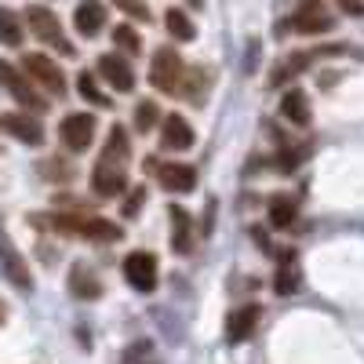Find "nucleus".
Here are the masks:
<instances>
[{
    "instance_id": "2",
    "label": "nucleus",
    "mask_w": 364,
    "mask_h": 364,
    "mask_svg": "<svg viewBox=\"0 0 364 364\" xmlns=\"http://www.w3.org/2000/svg\"><path fill=\"white\" fill-rule=\"evenodd\" d=\"M37 226H48L55 233H70V237H84V240H95V245H113L120 240V226L99 215H37Z\"/></svg>"
},
{
    "instance_id": "17",
    "label": "nucleus",
    "mask_w": 364,
    "mask_h": 364,
    "mask_svg": "<svg viewBox=\"0 0 364 364\" xmlns=\"http://www.w3.org/2000/svg\"><path fill=\"white\" fill-rule=\"evenodd\" d=\"M288 26L295 29V33H324V29H331V15L321 11L317 4H306L302 11H295L288 18Z\"/></svg>"
},
{
    "instance_id": "22",
    "label": "nucleus",
    "mask_w": 364,
    "mask_h": 364,
    "mask_svg": "<svg viewBox=\"0 0 364 364\" xmlns=\"http://www.w3.org/2000/svg\"><path fill=\"white\" fill-rule=\"evenodd\" d=\"M164 26H168V33L175 37V41H193V22L186 18V11H178V8H171L168 15H164Z\"/></svg>"
},
{
    "instance_id": "3",
    "label": "nucleus",
    "mask_w": 364,
    "mask_h": 364,
    "mask_svg": "<svg viewBox=\"0 0 364 364\" xmlns=\"http://www.w3.org/2000/svg\"><path fill=\"white\" fill-rule=\"evenodd\" d=\"M26 26H29V33H33L37 41H44V44L58 48L63 55H73V44H70L63 22H58V15H55L51 8H41V4L26 8Z\"/></svg>"
},
{
    "instance_id": "1",
    "label": "nucleus",
    "mask_w": 364,
    "mask_h": 364,
    "mask_svg": "<svg viewBox=\"0 0 364 364\" xmlns=\"http://www.w3.org/2000/svg\"><path fill=\"white\" fill-rule=\"evenodd\" d=\"M128 161H132V146H128V132L113 124L106 135V146L91 168V186H95L99 197H117L128 186Z\"/></svg>"
},
{
    "instance_id": "27",
    "label": "nucleus",
    "mask_w": 364,
    "mask_h": 364,
    "mask_svg": "<svg viewBox=\"0 0 364 364\" xmlns=\"http://www.w3.org/2000/svg\"><path fill=\"white\" fill-rule=\"evenodd\" d=\"M149 357H154V353H149V346H146V343H135V346L124 350L120 364H149Z\"/></svg>"
},
{
    "instance_id": "30",
    "label": "nucleus",
    "mask_w": 364,
    "mask_h": 364,
    "mask_svg": "<svg viewBox=\"0 0 364 364\" xmlns=\"http://www.w3.org/2000/svg\"><path fill=\"white\" fill-rule=\"evenodd\" d=\"M339 4H343L346 15H364V4H360V0H339Z\"/></svg>"
},
{
    "instance_id": "7",
    "label": "nucleus",
    "mask_w": 364,
    "mask_h": 364,
    "mask_svg": "<svg viewBox=\"0 0 364 364\" xmlns=\"http://www.w3.org/2000/svg\"><path fill=\"white\" fill-rule=\"evenodd\" d=\"M0 84L8 87V95H11L15 102H22V106H29V109H44V106H48V99L33 87V80H29L26 73H18L11 63H0Z\"/></svg>"
},
{
    "instance_id": "21",
    "label": "nucleus",
    "mask_w": 364,
    "mask_h": 364,
    "mask_svg": "<svg viewBox=\"0 0 364 364\" xmlns=\"http://www.w3.org/2000/svg\"><path fill=\"white\" fill-rule=\"evenodd\" d=\"M299 284H302V269H299L291 259L281 262L277 277H273V288H277V295H291V291H299Z\"/></svg>"
},
{
    "instance_id": "10",
    "label": "nucleus",
    "mask_w": 364,
    "mask_h": 364,
    "mask_svg": "<svg viewBox=\"0 0 364 364\" xmlns=\"http://www.w3.org/2000/svg\"><path fill=\"white\" fill-rule=\"evenodd\" d=\"M0 132H8L11 139L26 146H41L44 142V124L29 113H0Z\"/></svg>"
},
{
    "instance_id": "4",
    "label": "nucleus",
    "mask_w": 364,
    "mask_h": 364,
    "mask_svg": "<svg viewBox=\"0 0 364 364\" xmlns=\"http://www.w3.org/2000/svg\"><path fill=\"white\" fill-rule=\"evenodd\" d=\"M149 80H154L157 91L164 95H175L182 91V80H186V66H182V55L175 48H161L154 55V66H149Z\"/></svg>"
},
{
    "instance_id": "5",
    "label": "nucleus",
    "mask_w": 364,
    "mask_h": 364,
    "mask_svg": "<svg viewBox=\"0 0 364 364\" xmlns=\"http://www.w3.org/2000/svg\"><path fill=\"white\" fill-rule=\"evenodd\" d=\"M22 73L33 80V87H44L48 95H58V99L66 95V77H63V70H58L55 58H48V55H26L22 58Z\"/></svg>"
},
{
    "instance_id": "31",
    "label": "nucleus",
    "mask_w": 364,
    "mask_h": 364,
    "mask_svg": "<svg viewBox=\"0 0 364 364\" xmlns=\"http://www.w3.org/2000/svg\"><path fill=\"white\" fill-rule=\"evenodd\" d=\"M4 317H8V306H4V302H0V324H4Z\"/></svg>"
},
{
    "instance_id": "18",
    "label": "nucleus",
    "mask_w": 364,
    "mask_h": 364,
    "mask_svg": "<svg viewBox=\"0 0 364 364\" xmlns=\"http://www.w3.org/2000/svg\"><path fill=\"white\" fill-rule=\"evenodd\" d=\"M70 291H73V299H99L102 295V284H99V277L87 269V262H73V269H70Z\"/></svg>"
},
{
    "instance_id": "26",
    "label": "nucleus",
    "mask_w": 364,
    "mask_h": 364,
    "mask_svg": "<svg viewBox=\"0 0 364 364\" xmlns=\"http://www.w3.org/2000/svg\"><path fill=\"white\" fill-rule=\"evenodd\" d=\"M113 44L135 55V51H139V37H135V29H128V26H117V29H113Z\"/></svg>"
},
{
    "instance_id": "12",
    "label": "nucleus",
    "mask_w": 364,
    "mask_h": 364,
    "mask_svg": "<svg viewBox=\"0 0 364 364\" xmlns=\"http://www.w3.org/2000/svg\"><path fill=\"white\" fill-rule=\"evenodd\" d=\"M154 168L168 193H190L197 186V171L190 164H154Z\"/></svg>"
},
{
    "instance_id": "20",
    "label": "nucleus",
    "mask_w": 364,
    "mask_h": 364,
    "mask_svg": "<svg viewBox=\"0 0 364 364\" xmlns=\"http://www.w3.org/2000/svg\"><path fill=\"white\" fill-rule=\"evenodd\" d=\"M295 215H299V208H295V200L291 197H273L269 200V223L277 226V230H288L291 223H295Z\"/></svg>"
},
{
    "instance_id": "13",
    "label": "nucleus",
    "mask_w": 364,
    "mask_h": 364,
    "mask_svg": "<svg viewBox=\"0 0 364 364\" xmlns=\"http://www.w3.org/2000/svg\"><path fill=\"white\" fill-rule=\"evenodd\" d=\"M259 317H262L259 306H240V310H233L230 321H226V339H230V343H245V339H252V331H255Z\"/></svg>"
},
{
    "instance_id": "16",
    "label": "nucleus",
    "mask_w": 364,
    "mask_h": 364,
    "mask_svg": "<svg viewBox=\"0 0 364 364\" xmlns=\"http://www.w3.org/2000/svg\"><path fill=\"white\" fill-rule=\"evenodd\" d=\"M168 215H171V248H175L178 255L193 252V223H190V215H186V208L171 204Z\"/></svg>"
},
{
    "instance_id": "25",
    "label": "nucleus",
    "mask_w": 364,
    "mask_h": 364,
    "mask_svg": "<svg viewBox=\"0 0 364 364\" xmlns=\"http://www.w3.org/2000/svg\"><path fill=\"white\" fill-rule=\"evenodd\" d=\"M157 120H161L157 102H139V106H135V128H139V132H154Z\"/></svg>"
},
{
    "instance_id": "23",
    "label": "nucleus",
    "mask_w": 364,
    "mask_h": 364,
    "mask_svg": "<svg viewBox=\"0 0 364 364\" xmlns=\"http://www.w3.org/2000/svg\"><path fill=\"white\" fill-rule=\"evenodd\" d=\"M0 44H8V48L22 44V22L8 8H0Z\"/></svg>"
},
{
    "instance_id": "6",
    "label": "nucleus",
    "mask_w": 364,
    "mask_h": 364,
    "mask_svg": "<svg viewBox=\"0 0 364 364\" xmlns=\"http://www.w3.org/2000/svg\"><path fill=\"white\" fill-rule=\"evenodd\" d=\"M0 273H4V277H8L18 291H33V273H29V262H26V255L11 245L4 223H0Z\"/></svg>"
},
{
    "instance_id": "24",
    "label": "nucleus",
    "mask_w": 364,
    "mask_h": 364,
    "mask_svg": "<svg viewBox=\"0 0 364 364\" xmlns=\"http://www.w3.org/2000/svg\"><path fill=\"white\" fill-rule=\"evenodd\" d=\"M77 95L84 102H91V106H109V95H102L91 73H77Z\"/></svg>"
},
{
    "instance_id": "29",
    "label": "nucleus",
    "mask_w": 364,
    "mask_h": 364,
    "mask_svg": "<svg viewBox=\"0 0 364 364\" xmlns=\"http://www.w3.org/2000/svg\"><path fill=\"white\" fill-rule=\"evenodd\" d=\"M142 200H146V186L132 190V197H128V204H124V215H139V208H142Z\"/></svg>"
},
{
    "instance_id": "28",
    "label": "nucleus",
    "mask_w": 364,
    "mask_h": 364,
    "mask_svg": "<svg viewBox=\"0 0 364 364\" xmlns=\"http://www.w3.org/2000/svg\"><path fill=\"white\" fill-rule=\"evenodd\" d=\"M113 4L124 11V15H132V18H142V22H149V8L142 4V0H113Z\"/></svg>"
},
{
    "instance_id": "19",
    "label": "nucleus",
    "mask_w": 364,
    "mask_h": 364,
    "mask_svg": "<svg viewBox=\"0 0 364 364\" xmlns=\"http://www.w3.org/2000/svg\"><path fill=\"white\" fill-rule=\"evenodd\" d=\"M281 117L291 120V124H310V99H306V91H284V99H281Z\"/></svg>"
},
{
    "instance_id": "14",
    "label": "nucleus",
    "mask_w": 364,
    "mask_h": 364,
    "mask_svg": "<svg viewBox=\"0 0 364 364\" xmlns=\"http://www.w3.org/2000/svg\"><path fill=\"white\" fill-rule=\"evenodd\" d=\"M161 146L164 149H175V154H178V149H190L193 146V128L182 117H175V113L164 117V124H161Z\"/></svg>"
},
{
    "instance_id": "15",
    "label": "nucleus",
    "mask_w": 364,
    "mask_h": 364,
    "mask_svg": "<svg viewBox=\"0 0 364 364\" xmlns=\"http://www.w3.org/2000/svg\"><path fill=\"white\" fill-rule=\"evenodd\" d=\"M73 22L84 37H99L106 29V8L99 4V0H84V4L73 11Z\"/></svg>"
},
{
    "instance_id": "9",
    "label": "nucleus",
    "mask_w": 364,
    "mask_h": 364,
    "mask_svg": "<svg viewBox=\"0 0 364 364\" xmlns=\"http://www.w3.org/2000/svg\"><path fill=\"white\" fill-rule=\"evenodd\" d=\"M58 135H63V142L73 149V154H84V149L91 146V139H95V117L91 113H70L63 120V128H58Z\"/></svg>"
},
{
    "instance_id": "8",
    "label": "nucleus",
    "mask_w": 364,
    "mask_h": 364,
    "mask_svg": "<svg viewBox=\"0 0 364 364\" xmlns=\"http://www.w3.org/2000/svg\"><path fill=\"white\" fill-rule=\"evenodd\" d=\"M124 281L135 288V291H154L157 288V259L149 252H132L124 259Z\"/></svg>"
},
{
    "instance_id": "11",
    "label": "nucleus",
    "mask_w": 364,
    "mask_h": 364,
    "mask_svg": "<svg viewBox=\"0 0 364 364\" xmlns=\"http://www.w3.org/2000/svg\"><path fill=\"white\" fill-rule=\"evenodd\" d=\"M99 73L106 77L109 87H117L120 95H128V91L135 87V73L128 66V58H120V55H102L99 58Z\"/></svg>"
}]
</instances>
